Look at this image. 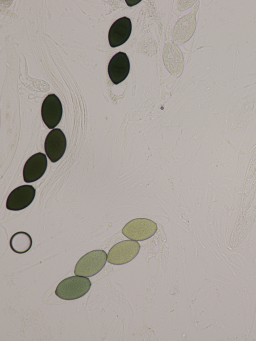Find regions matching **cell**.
<instances>
[{"label":"cell","mask_w":256,"mask_h":341,"mask_svg":"<svg viewBox=\"0 0 256 341\" xmlns=\"http://www.w3.org/2000/svg\"><path fill=\"white\" fill-rule=\"evenodd\" d=\"M66 147V140L63 132L60 128H54L46 136L44 150L50 160L56 162L64 154Z\"/></svg>","instance_id":"cell-8"},{"label":"cell","mask_w":256,"mask_h":341,"mask_svg":"<svg viewBox=\"0 0 256 341\" xmlns=\"http://www.w3.org/2000/svg\"><path fill=\"white\" fill-rule=\"evenodd\" d=\"M162 59L168 71L178 78L182 74L184 66V58L180 48L174 42H168L164 46Z\"/></svg>","instance_id":"cell-7"},{"label":"cell","mask_w":256,"mask_h":341,"mask_svg":"<svg viewBox=\"0 0 256 341\" xmlns=\"http://www.w3.org/2000/svg\"><path fill=\"white\" fill-rule=\"evenodd\" d=\"M140 245L136 240H130L120 242L109 250L107 261L113 264L122 265L129 262L138 254Z\"/></svg>","instance_id":"cell-4"},{"label":"cell","mask_w":256,"mask_h":341,"mask_svg":"<svg viewBox=\"0 0 256 341\" xmlns=\"http://www.w3.org/2000/svg\"><path fill=\"white\" fill-rule=\"evenodd\" d=\"M130 63L127 54L120 52L110 59L108 67V72L112 82L118 84L124 81L130 72Z\"/></svg>","instance_id":"cell-11"},{"label":"cell","mask_w":256,"mask_h":341,"mask_svg":"<svg viewBox=\"0 0 256 341\" xmlns=\"http://www.w3.org/2000/svg\"><path fill=\"white\" fill-rule=\"evenodd\" d=\"M157 230V224L154 221L148 218H138L128 222L122 232L130 240L142 241L152 236Z\"/></svg>","instance_id":"cell-3"},{"label":"cell","mask_w":256,"mask_h":341,"mask_svg":"<svg viewBox=\"0 0 256 341\" xmlns=\"http://www.w3.org/2000/svg\"><path fill=\"white\" fill-rule=\"evenodd\" d=\"M197 4L188 14L180 18L175 24L172 31L174 43L181 45L188 41L194 32L196 22V16L198 8Z\"/></svg>","instance_id":"cell-5"},{"label":"cell","mask_w":256,"mask_h":341,"mask_svg":"<svg viewBox=\"0 0 256 341\" xmlns=\"http://www.w3.org/2000/svg\"><path fill=\"white\" fill-rule=\"evenodd\" d=\"M36 190L31 185H22L14 188L8 195L6 208L11 210H20L28 207L33 201Z\"/></svg>","instance_id":"cell-9"},{"label":"cell","mask_w":256,"mask_h":341,"mask_svg":"<svg viewBox=\"0 0 256 341\" xmlns=\"http://www.w3.org/2000/svg\"><path fill=\"white\" fill-rule=\"evenodd\" d=\"M32 242V238L29 234L24 232H18L11 237L10 246L14 252L24 254L30 250Z\"/></svg>","instance_id":"cell-13"},{"label":"cell","mask_w":256,"mask_h":341,"mask_svg":"<svg viewBox=\"0 0 256 341\" xmlns=\"http://www.w3.org/2000/svg\"><path fill=\"white\" fill-rule=\"evenodd\" d=\"M91 286L90 280L84 276H75L60 282L55 290L56 296L64 300H74L86 294Z\"/></svg>","instance_id":"cell-1"},{"label":"cell","mask_w":256,"mask_h":341,"mask_svg":"<svg viewBox=\"0 0 256 341\" xmlns=\"http://www.w3.org/2000/svg\"><path fill=\"white\" fill-rule=\"evenodd\" d=\"M132 28L130 18L124 16L116 20L108 32V40L110 46L116 48L125 43L130 35Z\"/></svg>","instance_id":"cell-12"},{"label":"cell","mask_w":256,"mask_h":341,"mask_svg":"<svg viewBox=\"0 0 256 341\" xmlns=\"http://www.w3.org/2000/svg\"><path fill=\"white\" fill-rule=\"evenodd\" d=\"M196 0H180L178 4L179 11H184L190 8Z\"/></svg>","instance_id":"cell-14"},{"label":"cell","mask_w":256,"mask_h":341,"mask_svg":"<svg viewBox=\"0 0 256 341\" xmlns=\"http://www.w3.org/2000/svg\"><path fill=\"white\" fill-rule=\"evenodd\" d=\"M48 165L46 155L38 152L32 156L26 162L23 168V178L26 182H34L44 174Z\"/></svg>","instance_id":"cell-10"},{"label":"cell","mask_w":256,"mask_h":341,"mask_svg":"<svg viewBox=\"0 0 256 341\" xmlns=\"http://www.w3.org/2000/svg\"><path fill=\"white\" fill-rule=\"evenodd\" d=\"M41 114L44 122L48 128L54 129L59 124L62 115V106L55 94H50L44 98L42 105Z\"/></svg>","instance_id":"cell-6"},{"label":"cell","mask_w":256,"mask_h":341,"mask_svg":"<svg viewBox=\"0 0 256 341\" xmlns=\"http://www.w3.org/2000/svg\"><path fill=\"white\" fill-rule=\"evenodd\" d=\"M107 256L106 252L100 250H94L86 254L76 263L74 274L87 278L94 276L106 264Z\"/></svg>","instance_id":"cell-2"}]
</instances>
